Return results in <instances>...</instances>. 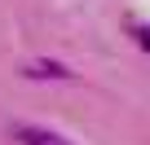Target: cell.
<instances>
[{"label":"cell","instance_id":"obj_1","mask_svg":"<svg viewBox=\"0 0 150 145\" xmlns=\"http://www.w3.org/2000/svg\"><path fill=\"white\" fill-rule=\"evenodd\" d=\"M13 141H22V145H71L66 136H57L49 127H35V123H13Z\"/></svg>","mask_w":150,"mask_h":145},{"label":"cell","instance_id":"obj_2","mask_svg":"<svg viewBox=\"0 0 150 145\" xmlns=\"http://www.w3.org/2000/svg\"><path fill=\"white\" fill-rule=\"evenodd\" d=\"M22 75L27 79H75V70H66L62 62H27Z\"/></svg>","mask_w":150,"mask_h":145},{"label":"cell","instance_id":"obj_3","mask_svg":"<svg viewBox=\"0 0 150 145\" xmlns=\"http://www.w3.org/2000/svg\"><path fill=\"white\" fill-rule=\"evenodd\" d=\"M128 27L137 31V44H141V48H150V27H146V22H137V18H128Z\"/></svg>","mask_w":150,"mask_h":145}]
</instances>
